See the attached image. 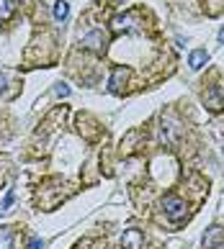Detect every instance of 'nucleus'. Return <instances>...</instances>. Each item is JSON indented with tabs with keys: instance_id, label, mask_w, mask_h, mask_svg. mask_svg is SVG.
Listing matches in <instances>:
<instances>
[{
	"instance_id": "obj_1",
	"label": "nucleus",
	"mask_w": 224,
	"mask_h": 249,
	"mask_svg": "<svg viewBox=\"0 0 224 249\" xmlns=\"http://www.w3.org/2000/svg\"><path fill=\"white\" fill-rule=\"evenodd\" d=\"M163 208H165V216L173 221V224H181L185 218V200L178 196H165L163 198Z\"/></svg>"
},
{
	"instance_id": "obj_2",
	"label": "nucleus",
	"mask_w": 224,
	"mask_h": 249,
	"mask_svg": "<svg viewBox=\"0 0 224 249\" xmlns=\"http://www.w3.org/2000/svg\"><path fill=\"white\" fill-rule=\"evenodd\" d=\"M121 247L124 249H142L144 247V234L139 229H126L121 236Z\"/></svg>"
},
{
	"instance_id": "obj_3",
	"label": "nucleus",
	"mask_w": 224,
	"mask_h": 249,
	"mask_svg": "<svg viewBox=\"0 0 224 249\" xmlns=\"http://www.w3.org/2000/svg\"><path fill=\"white\" fill-rule=\"evenodd\" d=\"M224 244V229L222 226H211L204 234V249H219Z\"/></svg>"
},
{
	"instance_id": "obj_4",
	"label": "nucleus",
	"mask_w": 224,
	"mask_h": 249,
	"mask_svg": "<svg viewBox=\"0 0 224 249\" xmlns=\"http://www.w3.org/2000/svg\"><path fill=\"white\" fill-rule=\"evenodd\" d=\"M82 47L90 49V52H103V47H106L103 34L101 31H88L85 36H82Z\"/></svg>"
},
{
	"instance_id": "obj_5",
	"label": "nucleus",
	"mask_w": 224,
	"mask_h": 249,
	"mask_svg": "<svg viewBox=\"0 0 224 249\" xmlns=\"http://www.w3.org/2000/svg\"><path fill=\"white\" fill-rule=\"evenodd\" d=\"M204 100H206V108L209 110H214V113H217V110H222V90L214 85V88H209L206 90V95H204Z\"/></svg>"
},
{
	"instance_id": "obj_6",
	"label": "nucleus",
	"mask_w": 224,
	"mask_h": 249,
	"mask_svg": "<svg viewBox=\"0 0 224 249\" xmlns=\"http://www.w3.org/2000/svg\"><path fill=\"white\" fill-rule=\"evenodd\" d=\"M175 136H178V124H175L173 118H163V142L173 144Z\"/></svg>"
},
{
	"instance_id": "obj_7",
	"label": "nucleus",
	"mask_w": 224,
	"mask_h": 249,
	"mask_svg": "<svg viewBox=\"0 0 224 249\" xmlns=\"http://www.w3.org/2000/svg\"><path fill=\"white\" fill-rule=\"evenodd\" d=\"M126 77H129V72H126L124 67H116L114 75H111V90H114V93H119V90L126 85Z\"/></svg>"
},
{
	"instance_id": "obj_8",
	"label": "nucleus",
	"mask_w": 224,
	"mask_h": 249,
	"mask_svg": "<svg viewBox=\"0 0 224 249\" xmlns=\"http://www.w3.org/2000/svg\"><path fill=\"white\" fill-rule=\"evenodd\" d=\"M206 62H209V54L204 49H196V52H191V57H188V67L191 70H201Z\"/></svg>"
},
{
	"instance_id": "obj_9",
	"label": "nucleus",
	"mask_w": 224,
	"mask_h": 249,
	"mask_svg": "<svg viewBox=\"0 0 224 249\" xmlns=\"http://www.w3.org/2000/svg\"><path fill=\"white\" fill-rule=\"evenodd\" d=\"M0 249H13V231H11V226H0Z\"/></svg>"
},
{
	"instance_id": "obj_10",
	"label": "nucleus",
	"mask_w": 224,
	"mask_h": 249,
	"mask_svg": "<svg viewBox=\"0 0 224 249\" xmlns=\"http://www.w3.org/2000/svg\"><path fill=\"white\" fill-rule=\"evenodd\" d=\"M132 21H134L132 16H116V18H114V31H116V34L129 31V29H132Z\"/></svg>"
},
{
	"instance_id": "obj_11",
	"label": "nucleus",
	"mask_w": 224,
	"mask_h": 249,
	"mask_svg": "<svg viewBox=\"0 0 224 249\" xmlns=\"http://www.w3.org/2000/svg\"><path fill=\"white\" fill-rule=\"evenodd\" d=\"M67 13H70V3L67 0H57V3H54V18H57V21H64Z\"/></svg>"
},
{
	"instance_id": "obj_12",
	"label": "nucleus",
	"mask_w": 224,
	"mask_h": 249,
	"mask_svg": "<svg viewBox=\"0 0 224 249\" xmlns=\"http://www.w3.org/2000/svg\"><path fill=\"white\" fill-rule=\"evenodd\" d=\"M16 11V3L13 0H0V21H8Z\"/></svg>"
},
{
	"instance_id": "obj_13",
	"label": "nucleus",
	"mask_w": 224,
	"mask_h": 249,
	"mask_svg": "<svg viewBox=\"0 0 224 249\" xmlns=\"http://www.w3.org/2000/svg\"><path fill=\"white\" fill-rule=\"evenodd\" d=\"M54 93L62 98V95H67V93H70V88H67V85H57V88H54Z\"/></svg>"
},
{
	"instance_id": "obj_14",
	"label": "nucleus",
	"mask_w": 224,
	"mask_h": 249,
	"mask_svg": "<svg viewBox=\"0 0 224 249\" xmlns=\"http://www.w3.org/2000/svg\"><path fill=\"white\" fill-rule=\"evenodd\" d=\"M11 203H13V193H8V196H5V200H3V208H0V211H5L8 206H11Z\"/></svg>"
},
{
	"instance_id": "obj_15",
	"label": "nucleus",
	"mask_w": 224,
	"mask_h": 249,
	"mask_svg": "<svg viewBox=\"0 0 224 249\" xmlns=\"http://www.w3.org/2000/svg\"><path fill=\"white\" fill-rule=\"evenodd\" d=\"M31 249H44V242H39V239H31Z\"/></svg>"
},
{
	"instance_id": "obj_16",
	"label": "nucleus",
	"mask_w": 224,
	"mask_h": 249,
	"mask_svg": "<svg viewBox=\"0 0 224 249\" xmlns=\"http://www.w3.org/2000/svg\"><path fill=\"white\" fill-rule=\"evenodd\" d=\"M5 88V75H0V90Z\"/></svg>"
},
{
	"instance_id": "obj_17",
	"label": "nucleus",
	"mask_w": 224,
	"mask_h": 249,
	"mask_svg": "<svg viewBox=\"0 0 224 249\" xmlns=\"http://www.w3.org/2000/svg\"><path fill=\"white\" fill-rule=\"evenodd\" d=\"M219 41H222V44H224V29H222V31H219Z\"/></svg>"
}]
</instances>
